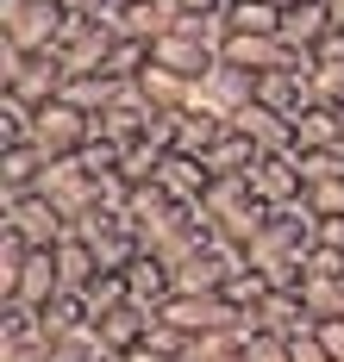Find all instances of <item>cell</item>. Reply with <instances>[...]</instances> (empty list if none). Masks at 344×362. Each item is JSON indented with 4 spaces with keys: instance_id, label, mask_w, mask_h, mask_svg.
Returning a JSON list of instances; mask_svg holds the SVG:
<instances>
[{
    "instance_id": "74e56055",
    "label": "cell",
    "mask_w": 344,
    "mask_h": 362,
    "mask_svg": "<svg viewBox=\"0 0 344 362\" xmlns=\"http://www.w3.org/2000/svg\"><path fill=\"white\" fill-rule=\"evenodd\" d=\"M326 13H332V25H344V0H326Z\"/></svg>"
},
{
    "instance_id": "603a6c76",
    "label": "cell",
    "mask_w": 344,
    "mask_h": 362,
    "mask_svg": "<svg viewBox=\"0 0 344 362\" xmlns=\"http://www.w3.org/2000/svg\"><path fill=\"white\" fill-rule=\"evenodd\" d=\"M32 125H38V107L0 88V144H32Z\"/></svg>"
},
{
    "instance_id": "44dd1931",
    "label": "cell",
    "mask_w": 344,
    "mask_h": 362,
    "mask_svg": "<svg viewBox=\"0 0 344 362\" xmlns=\"http://www.w3.org/2000/svg\"><path fill=\"white\" fill-rule=\"evenodd\" d=\"M257 156H263V150L251 144L244 132H226L219 144H213V150H207V156H200V163H207L213 175H251V169H257Z\"/></svg>"
},
{
    "instance_id": "60d3db41",
    "label": "cell",
    "mask_w": 344,
    "mask_h": 362,
    "mask_svg": "<svg viewBox=\"0 0 344 362\" xmlns=\"http://www.w3.org/2000/svg\"><path fill=\"white\" fill-rule=\"evenodd\" d=\"M119 6H138V0H119Z\"/></svg>"
},
{
    "instance_id": "6da1fadb",
    "label": "cell",
    "mask_w": 344,
    "mask_h": 362,
    "mask_svg": "<svg viewBox=\"0 0 344 362\" xmlns=\"http://www.w3.org/2000/svg\"><path fill=\"white\" fill-rule=\"evenodd\" d=\"M0 225L19 231L32 250H57L69 238V213L57 200H44V194H0Z\"/></svg>"
},
{
    "instance_id": "f35d334b",
    "label": "cell",
    "mask_w": 344,
    "mask_h": 362,
    "mask_svg": "<svg viewBox=\"0 0 344 362\" xmlns=\"http://www.w3.org/2000/svg\"><path fill=\"white\" fill-rule=\"evenodd\" d=\"M94 362H125V356H113V350H94Z\"/></svg>"
},
{
    "instance_id": "7c38bea8",
    "label": "cell",
    "mask_w": 344,
    "mask_h": 362,
    "mask_svg": "<svg viewBox=\"0 0 344 362\" xmlns=\"http://www.w3.org/2000/svg\"><path fill=\"white\" fill-rule=\"evenodd\" d=\"M257 100L275 107L282 119H294L301 107H313V69H301V57H294L288 69H263L257 75Z\"/></svg>"
},
{
    "instance_id": "8fae6325",
    "label": "cell",
    "mask_w": 344,
    "mask_h": 362,
    "mask_svg": "<svg viewBox=\"0 0 344 362\" xmlns=\"http://www.w3.org/2000/svg\"><path fill=\"white\" fill-rule=\"evenodd\" d=\"M151 306H138V300H125L113 313H101L94 319V337H101V350H113V356H132V350H144V337H151Z\"/></svg>"
},
{
    "instance_id": "8992f818",
    "label": "cell",
    "mask_w": 344,
    "mask_h": 362,
    "mask_svg": "<svg viewBox=\"0 0 344 362\" xmlns=\"http://www.w3.org/2000/svg\"><path fill=\"white\" fill-rule=\"evenodd\" d=\"M63 25H69V6H63V0H32L13 25H0V37H6L13 50H25V57H44V50H57Z\"/></svg>"
},
{
    "instance_id": "5b68a950",
    "label": "cell",
    "mask_w": 344,
    "mask_h": 362,
    "mask_svg": "<svg viewBox=\"0 0 344 362\" xmlns=\"http://www.w3.org/2000/svg\"><path fill=\"white\" fill-rule=\"evenodd\" d=\"M38 194L44 200H57L63 213H69V225H76L88 206H101V181L81 169V156H63V163H44L38 175Z\"/></svg>"
},
{
    "instance_id": "30bf717a",
    "label": "cell",
    "mask_w": 344,
    "mask_h": 362,
    "mask_svg": "<svg viewBox=\"0 0 344 362\" xmlns=\"http://www.w3.org/2000/svg\"><path fill=\"white\" fill-rule=\"evenodd\" d=\"M251 194L263 200L269 213H275V206H288V200H301V194H306V181H301V156H294V150L257 156V169H251Z\"/></svg>"
},
{
    "instance_id": "ba28073f",
    "label": "cell",
    "mask_w": 344,
    "mask_h": 362,
    "mask_svg": "<svg viewBox=\"0 0 344 362\" xmlns=\"http://www.w3.org/2000/svg\"><path fill=\"white\" fill-rule=\"evenodd\" d=\"M219 63L226 69H244V75H263V69H288L294 50L275 32H226L219 37Z\"/></svg>"
},
{
    "instance_id": "d6a6232c",
    "label": "cell",
    "mask_w": 344,
    "mask_h": 362,
    "mask_svg": "<svg viewBox=\"0 0 344 362\" xmlns=\"http://www.w3.org/2000/svg\"><path fill=\"white\" fill-rule=\"evenodd\" d=\"M244 356H251V362H294V344L275 337V331H257V337L244 344Z\"/></svg>"
},
{
    "instance_id": "8d00e7d4",
    "label": "cell",
    "mask_w": 344,
    "mask_h": 362,
    "mask_svg": "<svg viewBox=\"0 0 344 362\" xmlns=\"http://www.w3.org/2000/svg\"><path fill=\"white\" fill-rule=\"evenodd\" d=\"M125 362H188V356H163V350H151V344H144V350H132Z\"/></svg>"
},
{
    "instance_id": "ffe728a7",
    "label": "cell",
    "mask_w": 344,
    "mask_h": 362,
    "mask_svg": "<svg viewBox=\"0 0 344 362\" xmlns=\"http://www.w3.org/2000/svg\"><path fill=\"white\" fill-rule=\"evenodd\" d=\"M119 88H125V81H113V75H69L63 100H69V107H81L88 119H101V112L119 100Z\"/></svg>"
},
{
    "instance_id": "4dcf8cb0",
    "label": "cell",
    "mask_w": 344,
    "mask_h": 362,
    "mask_svg": "<svg viewBox=\"0 0 344 362\" xmlns=\"http://www.w3.org/2000/svg\"><path fill=\"white\" fill-rule=\"evenodd\" d=\"M294 156H301V181H306V187L344 175V150H294Z\"/></svg>"
},
{
    "instance_id": "ab89813d",
    "label": "cell",
    "mask_w": 344,
    "mask_h": 362,
    "mask_svg": "<svg viewBox=\"0 0 344 362\" xmlns=\"http://www.w3.org/2000/svg\"><path fill=\"white\" fill-rule=\"evenodd\" d=\"M219 362H251V356H244V350H238V356H219Z\"/></svg>"
},
{
    "instance_id": "4fadbf2b",
    "label": "cell",
    "mask_w": 344,
    "mask_h": 362,
    "mask_svg": "<svg viewBox=\"0 0 344 362\" xmlns=\"http://www.w3.org/2000/svg\"><path fill=\"white\" fill-rule=\"evenodd\" d=\"M156 187H163L176 206H194V200L213 187V169H207L200 156H188V150H169V156H163V169H156Z\"/></svg>"
},
{
    "instance_id": "1f68e13d",
    "label": "cell",
    "mask_w": 344,
    "mask_h": 362,
    "mask_svg": "<svg viewBox=\"0 0 344 362\" xmlns=\"http://www.w3.org/2000/svg\"><path fill=\"white\" fill-rule=\"evenodd\" d=\"M313 100L344 107V63H313Z\"/></svg>"
},
{
    "instance_id": "cb8c5ba5",
    "label": "cell",
    "mask_w": 344,
    "mask_h": 362,
    "mask_svg": "<svg viewBox=\"0 0 344 362\" xmlns=\"http://www.w3.org/2000/svg\"><path fill=\"white\" fill-rule=\"evenodd\" d=\"M163 156H169V150H163V144H151V138L125 144V150H119V175H125V187H144V181H156Z\"/></svg>"
},
{
    "instance_id": "484cf974",
    "label": "cell",
    "mask_w": 344,
    "mask_h": 362,
    "mask_svg": "<svg viewBox=\"0 0 344 362\" xmlns=\"http://www.w3.org/2000/svg\"><path fill=\"white\" fill-rule=\"evenodd\" d=\"M269 293H275V288H269V275H263V269H251V262H244V269H238V275L226 281V300L238 306V313H244V319H251V313L263 306Z\"/></svg>"
},
{
    "instance_id": "3957f363",
    "label": "cell",
    "mask_w": 344,
    "mask_h": 362,
    "mask_svg": "<svg viewBox=\"0 0 344 362\" xmlns=\"http://www.w3.org/2000/svg\"><path fill=\"white\" fill-rule=\"evenodd\" d=\"M113 44H119V32L107 19H76V13H69V25L57 37V57L69 63V75H101L107 57H113Z\"/></svg>"
},
{
    "instance_id": "83f0119b",
    "label": "cell",
    "mask_w": 344,
    "mask_h": 362,
    "mask_svg": "<svg viewBox=\"0 0 344 362\" xmlns=\"http://www.w3.org/2000/svg\"><path fill=\"white\" fill-rule=\"evenodd\" d=\"M25 256H32V244H25L19 231H6V225H0V300H13V288H19V269H25Z\"/></svg>"
},
{
    "instance_id": "d4e9b609",
    "label": "cell",
    "mask_w": 344,
    "mask_h": 362,
    "mask_svg": "<svg viewBox=\"0 0 344 362\" xmlns=\"http://www.w3.org/2000/svg\"><path fill=\"white\" fill-rule=\"evenodd\" d=\"M226 32H275L282 37V13L269 0H226Z\"/></svg>"
},
{
    "instance_id": "e0dca14e",
    "label": "cell",
    "mask_w": 344,
    "mask_h": 362,
    "mask_svg": "<svg viewBox=\"0 0 344 362\" xmlns=\"http://www.w3.org/2000/svg\"><path fill=\"white\" fill-rule=\"evenodd\" d=\"M251 319H257V331H275V337H294V331H306V325H319V319H313V313H306V300L294 288H275L263 300V306H257V313H251Z\"/></svg>"
},
{
    "instance_id": "2e32d148",
    "label": "cell",
    "mask_w": 344,
    "mask_h": 362,
    "mask_svg": "<svg viewBox=\"0 0 344 362\" xmlns=\"http://www.w3.org/2000/svg\"><path fill=\"white\" fill-rule=\"evenodd\" d=\"M138 94H144L156 112H182V107H194V100H200V81H188V75L151 63V69L138 75Z\"/></svg>"
},
{
    "instance_id": "5bb4252c",
    "label": "cell",
    "mask_w": 344,
    "mask_h": 362,
    "mask_svg": "<svg viewBox=\"0 0 344 362\" xmlns=\"http://www.w3.org/2000/svg\"><path fill=\"white\" fill-rule=\"evenodd\" d=\"M176 19H182L176 0H138V6H119L113 13V32L119 37H138V44H156V37L176 32Z\"/></svg>"
},
{
    "instance_id": "d590c367",
    "label": "cell",
    "mask_w": 344,
    "mask_h": 362,
    "mask_svg": "<svg viewBox=\"0 0 344 362\" xmlns=\"http://www.w3.org/2000/svg\"><path fill=\"white\" fill-rule=\"evenodd\" d=\"M319 63H344V25H332V32L319 37V50H313Z\"/></svg>"
},
{
    "instance_id": "d6986e66",
    "label": "cell",
    "mask_w": 344,
    "mask_h": 362,
    "mask_svg": "<svg viewBox=\"0 0 344 362\" xmlns=\"http://www.w3.org/2000/svg\"><path fill=\"white\" fill-rule=\"evenodd\" d=\"M338 132H344V112L326 100L294 112V150H338Z\"/></svg>"
},
{
    "instance_id": "9c48e42d",
    "label": "cell",
    "mask_w": 344,
    "mask_h": 362,
    "mask_svg": "<svg viewBox=\"0 0 344 362\" xmlns=\"http://www.w3.org/2000/svg\"><path fill=\"white\" fill-rule=\"evenodd\" d=\"M151 119H156V107L138 94V81H125V88H119V100L94 119V138H107V144L125 150V144H138V138L151 132Z\"/></svg>"
},
{
    "instance_id": "4316f807",
    "label": "cell",
    "mask_w": 344,
    "mask_h": 362,
    "mask_svg": "<svg viewBox=\"0 0 344 362\" xmlns=\"http://www.w3.org/2000/svg\"><path fill=\"white\" fill-rule=\"evenodd\" d=\"M301 300L313 319H344V281H326V275H306L301 281Z\"/></svg>"
},
{
    "instance_id": "f1b7e54d",
    "label": "cell",
    "mask_w": 344,
    "mask_h": 362,
    "mask_svg": "<svg viewBox=\"0 0 344 362\" xmlns=\"http://www.w3.org/2000/svg\"><path fill=\"white\" fill-rule=\"evenodd\" d=\"M88 313H94V319H101V313H113V306H125V300H132V293H125V275H113V269H101V275H94V281H88Z\"/></svg>"
},
{
    "instance_id": "f546056e",
    "label": "cell",
    "mask_w": 344,
    "mask_h": 362,
    "mask_svg": "<svg viewBox=\"0 0 344 362\" xmlns=\"http://www.w3.org/2000/svg\"><path fill=\"white\" fill-rule=\"evenodd\" d=\"M94 350H101V337H94V325H88V331H69V337L44 344L38 362H94Z\"/></svg>"
},
{
    "instance_id": "ac0fdd59",
    "label": "cell",
    "mask_w": 344,
    "mask_h": 362,
    "mask_svg": "<svg viewBox=\"0 0 344 362\" xmlns=\"http://www.w3.org/2000/svg\"><path fill=\"white\" fill-rule=\"evenodd\" d=\"M44 163L50 156L38 144H0V194H38Z\"/></svg>"
},
{
    "instance_id": "7a4b0ae2",
    "label": "cell",
    "mask_w": 344,
    "mask_h": 362,
    "mask_svg": "<svg viewBox=\"0 0 344 362\" xmlns=\"http://www.w3.org/2000/svg\"><path fill=\"white\" fill-rule=\"evenodd\" d=\"M32 144L50 156V163H63V156H81V150L94 144V119L69 100H50L38 107V125H32Z\"/></svg>"
},
{
    "instance_id": "277c9868",
    "label": "cell",
    "mask_w": 344,
    "mask_h": 362,
    "mask_svg": "<svg viewBox=\"0 0 344 362\" xmlns=\"http://www.w3.org/2000/svg\"><path fill=\"white\" fill-rule=\"evenodd\" d=\"M156 319H163V325H176V331H188V337H200V331H226V325H244V313L231 306L226 293H169Z\"/></svg>"
},
{
    "instance_id": "e575fe53",
    "label": "cell",
    "mask_w": 344,
    "mask_h": 362,
    "mask_svg": "<svg viewBox=\"0 0 344 362\" xmlns=\"http://www.w3.org/2000/svg\"><path fill=\"white\" fill-rule=\"evenodd\" d=\"M306 200H313V213H344V175H338V181H319V187H306Z\"/></svg>"
},
{
    "instance_id": "9a60e30c",
    "label": "cell",
    "mask_w": 344,
    "mask_h": 362,
    "mask_svg": "<svg viewBox=\"0 0 344 362\" xmlns=\"http://www.w3.org/2000/svg\"><path fill=\"white\" fill-rule=\"evenodd\" d=\"M332 32V13H326V0H294L288 13H282V44L306 57V50H319V37Z\"/></svg>"
},
{
    "instance_id": "836d02e7",
    "label": "cell",
    "mask_w": 344,
    "mask_h": 362,
    "mask_svg": "<svg viewBox=\"0 0 344 362\" xmlns=\"http://www.w3.org/2000/svg\"><path fill=\"white\" fill-rule=\"evenodd\" d=\"M288 344H294V362H332V350H326V337H319V325L294 331Z\"/></svg>"
},
{
    "instance_id": "52a82bcc",
    "label": "cell",
    "mask_w": 344,
    "mask_h": 362,
    "mask_svg": "<svg viewBox=\"0 0 344 362\" xmlns=\"http://www.w3.org/2000/svg\"><path fill=\"white\" fill-rule=\"evenodd\" d=\"M151 63H163V69L188 75V81H213V69H219V37H188V32H169L151 44Z\"/></svg>"
},
{
    "instance_id": "7402d4cb",
    "label": "cell",
    "mask_w": 344,
    "mask_h": 362,
    "mask_svg": "<svg viewBox=\"0 0 344 362\" xmlns=\"http://www.w3.org/2000/svg\"><path fill=\"white\" fill-rule=\"evenodd\" d=\"M207 200V213H213V225L231 213H244V206H257V194H251V175H213V187L200 194Z\"/></svg>"
}]
</instances>
